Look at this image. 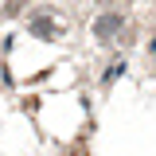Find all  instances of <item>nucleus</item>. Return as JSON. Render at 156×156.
I'll return each instance as SVG.
<instances>
[{"label": "nucleus", "mask_w": 156, "mask_h": 156, "mask_svg": "<svg viewBox=\"0 0 156 156\" xmlns=\"http://www.w3.org/2000/svg\"><path fill=\"white\" fill-rule=\"evenodd\" d=\"M98 39H105V43L129 39V23H125V16H101V20H98Z\"/></svg>", "instance_id": "f257e3e1"}, {"label": "nucleus", "mask_w": 156, "mask_h": 156, "mask_svg": "<svg viewBox=\"0 0 156 156\" xmlns=\"http://www.w3.org/2000/svg\"><path fill=\"white\" fill-rule=\"evenodd\" d=\"M31 31H35V35H43V39H51V35H58V20L51 23L47 16H39L35 23H31Z\"/></svg>", "instance_id": "f03ea898"}]
</instances>
